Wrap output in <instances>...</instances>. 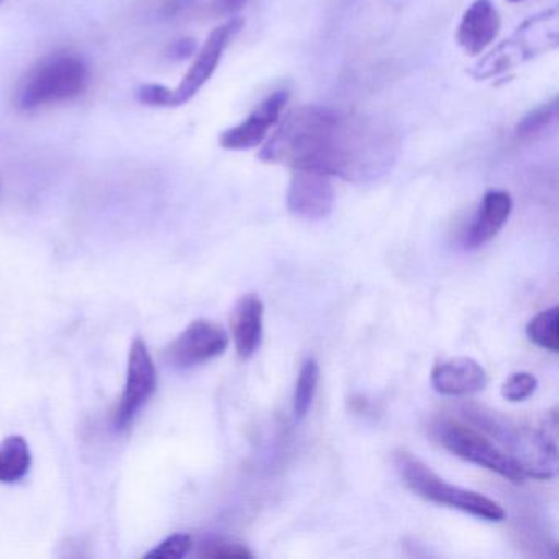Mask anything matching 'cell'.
I'll return each instance as SVG.
<instances>
[{"mask_svg":"<svg viewBox=\"0 0 559 559\" xmlns=\"http://www.w3.org/2000/svg\"><path fill=\"white\" fill-rule=\"evenodd\" d=\"M267 136L258 158L290 169H310L353 185L378 181L397 162L395 130L374 117L302 106Z\"/></svg>","mask_w":559,"mask_h":559,"instance_id":"1","label":"cell"},{"mask_svg":"<svg viewBox=\"0 0 559 559\" xmlns=\"http://www.w3.org/2000/svg\"><path fill=\"white\" fill-rule=\"evenodd\" d=\"M463 414L512 457L525 477L549 480L556 476L558 450L543 440L538 428L526 427L502 412L479 405H466Z\"/></svg>","mask_w":559,"mask_h":559,"instance_id":"2","label":"cell"},{"mask_svg":"<svg viewBox=\"0 0 559 559\" xmlns=\"http://www.w3.org/2000/svg\"><path fill=\"white\" fill-rule=\"evenodd\" d=\"M394 466L405 486L415 496L421 497L428 502L461 510V512L469 513V515L487 520V522H502L506 519V510L499 502L484 493L476 492V490L464 489V487L447 483L420 457L408 453V451H395Z\"/></svg>","mask_w":559,"mask_h":559,"instance_id":"3","label":"cell"},{"mask_svg":"<svg viewBox=\"0 0 559 559\" xmlns=\"http://www.w3.org/2000/svg\"><path fill=\"white\" fill-rule=\"evenodd\" d=\"M90 67L74 53H53L32 68L19 91V106L24 110L40 109L51 104L76 99L90 84Z\"/></svg>","mask_w":559,"mask_h":559,"instance_id":"4","label":"cell"},{"mask_svg":"<svg viewBox=\"0 0 559 559\" xmlns=\"http://www.w3.org/2000/svg\"><path fill=\"white\" fill-rule=\"evenodd\" d=\"M431 437L454 456L499 474L513 484L525 483V474L512 457L497 447L483 431L457 420H438L431 425Z\"/></svg>","mask_w":559,"mask_h":559,"instance_id":"5","label":"cell"},{"mask_svg":"<svg viewBox=\"0 0 559 559\" xmlns=\"http://www.w3.org/2000/svg\"><path fill=\"white\" fill-rule=\"evenodd\" d=\"M230 336L221 323L198 319L166 348L165 358L171 368L186 371L224 355Z\"/></svg>","mask_w":559,"mask_h":559,"instance_id":"6","label":"cell"},{"mask_svg":"<svg viewBox=\"0 0 559 559\" xmlns=\"http://www.w3.org/2000/svg\"><path fill=\"white\" fill-rule=\"evenodd\" d=\"M158 384L155 361L150 355L148 346L142 338L132 343L127 366L126 388L114 414V427L123 431L133 424L136 415L148 404Z\"/></svg>","mask_w":559,"mask_h":559,"instance_id":"7","label":"cell"},{"mask_svg":"<svg viewBox=\"0 0 559 559\" xmlns=\"http://www.w3.org/2000/svg\"><path fill=\"white\" fill-rule=\"evenodd\" d=\"M243 25V19L231 17L230 21L225 22L221 27L214 28L211 32L207 40L202 45L199 53L195 55L194 63L191 64L188 73L182 78L181 84L176 90H173L171 107L185 106V104H188L189 100L198 96L199 91L214 76L225 50H227L230 41L234 40L235 35L240 34Z\"/></svg>","mask_w":559,"mask_h":559,"instance_id":"8","label":"cell"},{"mask_svg":"<svg viewBox=\"0 0 559 559\" xmlns=\"http://www.w3.org/2000/svg\"><path fill=\"white\" fill-rule=\"evenodd\" d=\"M335 207L332 178L310 169H293L287 189V209L302 221L317 222L330 217Z\"/></svg>","mask_w":559,"mask_h":559,"instance_id":"9","label":"cell"},{"mask_svg":"<svg viewBox=\"0 0 559 559\" xmlns=\"http://www.w3.org/2000/svg\"><path fill=\"white\" fill-rule=\"evenodd\" d=\"M289 103V91L280 90L267 96L243 122L222 132V148L230 152H248L266 142L271 130L280 123Z\"/></svg>","mask_w":559,"mask_h":559,"instance_id":"10","label":"cell"},{"mask_svg":"<svg viewBox=\"0 0 559 559\" xmlns=\"http://www.w3.org/2000/svg\"><path fill=\"white\" fill-rule=\"evenodd\" d=\"M431 385L438 394L450 397L477 394L486 389L489 378L486 369L467 356L444 359L431 369Z\"/></svg>","mask_w":559,"mask_h":559,"instance_id":"11","label":"cell"},{"mask_svg":"<svg viewBox=\"0 0 559 559\" xmlns=\"http://www.w3.org/2000/svg\"><path fill=\"white\" fill-rule=\"evenodd\" d=\"M500 32V15L490 0H474L457 25L456 41L467 55H483Z\"/></svg>","mask_w":559,"mask_h":559,"instance_id":"12","label":"cell"},{"mask_svg":"<svg viewBox=\"0 0 559 559\" xmlns=\"http://www.w3.org/2000/svg\"><path fill=\"white\" fill-rule=\"evenodd\" d=\"M513 201L509 192L489 191L480 202L479 211L464 234L463 245L466 250H477L489 243L509 221Z\"/></svg>","mask_w":559,"mask_h":559,"instance_id":"13","label":"cell"},{"mask_svg":"<svg viewBox=\"0 0 559 559\" xmlns=\"http://www.w3.org/2000/svg\"><path fill=\"white\" fill-rule=\"evenodd\" d=\"M264 304L254 293L240 297L231 313V335L241 359H250L263 340Z\"/></svg>","mask_w":559,"mask_h":559,"instance_id":"14","label":"cell"},{"mask_svg":"<svg viewBox=\"0 0 559 559\" xmlns=\"http://www.w3.org/2000/svg\"><path fill=\"white\" fill-rule=\"evenodd\" d=\"M32 454L25 438L14 435L0 444V483L14 484L31 471Z\"/></svg>","mask_w":559,"mask_h":559,"instance_id":"15","label":"cell"},{"mask_svg":"<svg viewBox=\"0 0 559 559\" xmlns=\"http://www.w3.org/2000/svg\"><path fill=\"white\" fill-rule=\"evenodd\" d=\"M526 336L533 345L546 352H559V309L558 306L549 307L536 313L528 325Z\"/></svg>","mask_w":559,"mask_h":559,"instance_id":"16","label":"cell"},{"mask_svg":"<svg viewBox=\"0 0 559 559\" xmlns=\"http://www.w3.org/2000/svg\"><path fill=\"white\" fill-rule=\"evenodd\" d=\"M320 368L316 358H309L304 361L297 376L296 389H294L293 408L294 415L299 420L306 418L312 407L313 397L317 394V385H319Z\"/></svg>","mask_w":559,"mask_h":559,"instance_id":"17","label":"cell"},{"mask_svg":"<svg viewBox=\"0 0 559 559\" xmlns=\"http://www.w3.org/2000/svg\"><path fill=\"white\" fill-rule=\"evenodd\" d=\"M558 120V99L536 107L526 114L515 127V136L520 142H532L538 136L545 135Z\"/></svg>","mask_w":559,"mask_h":559,"instance_id":"18","label":"cell"},{"mask_svg":"<svg viewBox=\"0 0 559 559\" xmlns=\"http://www.w3.org/2000/svg\"><path fill=\"white\" fill-rule=\"evenodd\" d=\"M538 389V379L532 372L520 371L510 376L502 385L503 399L509 402H523L532 397Z\"/></svg>","mask_w":559,"mask_h":559,"instance_id":"19","label":"cell"},{"mask_svg":"<svg viewBox=\"0 0 559 559\" xmlns=\"http://www.w3.org/2000/svg\"><path fill=\"white\" fill-rule=\"evenodd\" d=\"M192 548V536L188 533H175L163 539L158 546L146 552L148 558L156 559H179L185 558Z\"/></svg>","mask_w":559,"mask_h":559,"instance_id":"20","label":"cell"},{"mask_svg":"<svg viewBox=\"0 0 559 559\" xmlns=\"http://www.w3.org/2000/svg\"><path fill=\"white\" fill-rule=\"evenodd\" d=\"M201 556L212 559H253L254 555L245 545L227 542H212L202 545Z\"/></svg>","mask_w":559,"mask_h":559,"instance_id":"21","label":"cell"},{"mask_svg":"<svg viewBox=\"0 0 559 559\" xmlns=\"http://www.w3.org/2000/svg\"><path fill=\"white\" fill-rule=\"evenodd\" d=\"M140 103L152 107H171L173 90L162 84H145L136 93Z\"/></svg>","mask_w":559,"mask_h":559,"instance_id":"22","label":"cell"},{"mask_svg":"<svg viewBox=\"0 0 559 559\" xmlns=\"http://www.w3.org/2000/svg\"><path fill=\"white\" fill-rule=\"evenodd\" d=\"M247 4L248 0H212L214 11L218 15H224V17H235L243 11Z\"/></svg>","mask_w":559,"mask_h":559,"instance_id":"23","label":"cell"},{"mask_svg":"<svg viewBox=\"0 0 559 559\" xmlns=\"http://www.w3.org/2000/svg\"><path fill=\"white\" fill-rule=\"evenodd\" d=\"M194 51V44L189 40H181L171 48L173 57L185 58Z\"/></svg>","mask_w":559,"mask_h":559,"instance_id":"24","label":"cell"},{"mask_svg":"<svg viewBox=\"0 0 559 559\" xmlns=\"http://www.w3.org/2000/svg\"><path fill=\"white\" fill-rule=\"evenodd\" d=\"M509 2H512V4H516V2H523V0H509Z\"/></svg>","mask_w":559,"mask_h":559,"instance_id":"25","label":"cell"},{"mask_svg":"<svg viewBox=\"0 0 559 559\" xmlns=\"http://www.w3.org/2000/svg\"><path fill=\"white\" fill-rule=\"evenodd\" d=\"M0 2H2V0H0Z\"/></svg>","mask_w":559,"mask_h":559,"instance_id":"26","label":"cell"}]
</instances>
